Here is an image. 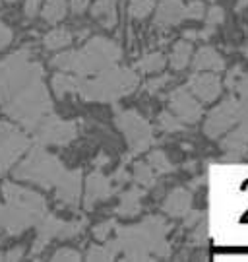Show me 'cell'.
I'll list each match as a JSON object with an SVG mask.
<instances>
[{
	"label": "cell",
	"mask_w": 248,
	"mask_h": 262,
	"mask_svg": "<svg viewBox=\"0 0 248 262\" xmlns=\"http://www.w3.org/2000/svg\"><path fill=\"white\" fill-rule=\"evenodd\" d=\"M169 103L171 109L175 113L181 121L194 124V122L200 121L202 117V105L196 99V95L188 90V88H176L169 95Z\"/></svg>",
	"instance_id": "cell-13"
},
{
	"label": "cell",
	"mask_w": 248,
	"mask_h": 262,
	"mask_svg": "<svg viewBox=\"0 0 248 262\" xmlns=\"http://www.w3.org/2000/svg\"><path fill=\"white\" fill-rule=\"evenodd\" d=\"M136 88H138V74H134L130 68L110 66L92 80H85L83 76H80L76 94L85 101L115 103L120 97L132 94Z\"/></svg>",
	"instance_id": "cell-5"
},
{
	"label": "cell",
	"mask_w": 248,
	"mask_h": 262,
	"mask_svg": "<svg viewBox=\"0 0 248 262\" xmlns=\"http://www.w3.org/2000/svg\"><path fill=\"white\" fill-rule=\"evenodd\" d=\"M155 6V0H132L130 2V16L136 19H144Z\"/></svg>",
	"instance_id": "cell-30"
},
{
	"label": "cell",
	"mask_w": 248,
	"mask_h": 262,
	"mask_svg": "<svg viewBox=\"0 0 248 262\" xmlns=\"http://www.w3.org/2000/svg\"><path fill=\"white\" fill-rule=\"evenodd\" d=\"M112 229H117V222H115V220H109V222H105V224L95 225V227H93V235H95L97 241H107L109 235L112 233Z\"/></svg>",
	"instance_id": "cell-32"
},
{
	"label": "cell",
	"mask_w": 248,
	"mask_h": 262,
	"mask_svg": "<svg viewBox=\"0 0 248 262\" xmlns=\"http://www.w3.org/2000/svg\"><path fill=\"white\" fill-rule=\"evenodd\" d=\"M29 148V138L8 122H0V173L14 165V161Z\"/></svg>",
	"instance_id": "cell-12"
},
{
	"label": "cell",
	"mask_w": 248,
	"mask_h": 262,
	"mask_svg": "<svg viewBox=\"0 0 248 262\" xmlns=\"http://www.w3.org/2000/svg\"><path fill=\"white\" fill-rule=\"evenodd\" d=\"M6 2H16V0H6Z\"/></svg>",
	"instance_id": "cell-41"
},
{
	"label": "cell",
	"mask_w": 248,
	"mask_h": 262,
	"mask_svg": "<svg viewBox=\"0 0 248 262\" xmlns=\"http://www.w3.org/2000/svg\"><path fill=\"white\" fill-rule=\"evenodd\" d=\"M190 92H192L200 101H206V103H212L221 95V90H223V84H221L219 76L215 72H210V74H198L194 72V76L188 80V85H186Z\"/></svg>",
	"instance_id": "cell-14"
},
{
	"label": "cell",
	"mask_w": 248,
	"mask_h": 262,
	"mask_svg": "<svg viewBox=\"0 0 248 262\" xmlns=\"http://www.w3.org/2000/svg\"><path fill=\"white\" fill-rule=\"evenodd\" d=\"M56 198L68 208H78L80 194H82V171H64V175L55 185Z\"/></svg>",
	"instance_id": "cell-15"
},
{
	"label": "cell",
	"mask_w": 248,
	"mask_h": 262,
	"mask_svg": "<svg viewBox=\"0 0 248 262\" xmlns=\"http://www.w3.org/2000/svg\"><path fill=\"white\" fill-rule=\"evenodd\" d=\"M192 208V194L186 188H175L163 202V212L171 217H184Z\"/></svg>",
	"instance_id": "cell-17"
},
{
	"label": "cell",
	"mask_w": 248,
	"mask_h": 262,
	"mask_svg": "<svg viewBox=\"0 0 248 262\" xmlns=\"http://www.w3.org/2000/svg\"><path fill=\"white\" fill-rule=\"evenodd\" d=\"M0 105L10 119L35 130L53 113V101L43 82V66L19 49L0 62Z\"/></svg>",
	"instance_id": "cell-1"
},
{
	"label": "cell",
	"mask_w": 248,
	"mask_h": 262,
	"mask_svg": "<svg viewBox=\"0 0 248 262\" xmlns=\"http://www.w3.org/2000/svg\"><path fill=\"white\" fill-rule=\"evenodd\" d=\"M2 258H4V256H2V254H0V260H2Z\"/></svg>",
	"instance_id": "cell-42"
},
{
	"label": "cell",
	"mask_w": 248,
	"mask_h": 262,
	"mask_svg": "<svg viewBox=\"0 0 248 262\" xmlns=\"http://www.w3.org/2000/svg\"><path fill=\"white\" fill-rule=\"evenodd\" d=\"M171 80V76H161V78H155V80H151V82H147L146 84V90L149 94H155L157 90L161 88V85H165L167 82Z\"/></svg>",
	"instance_id": "cell-34"
},
{
	"label": "cell",
	"mask_w": 248,
	"mask_h": 262,
	"mask_svg": "<svg viewBox=\"0 0 248 262\" xmlns=\"http://www.w3.org/2000/svg\"><path fill=\"white\" fill-rule=\"evenodd\" d=\"M171 225L159 215H149L142 224L117 227V239L110 243L126 260H149L151 256H169L167 233Z\"/></svg>",
	"instance_id": "cell-2"
},
{
	"label": "cell",
	"mask_w": 248,
	"mask_h": 262,
	"mask_svg": "<svg viewBox=\"0 0 248 262\" xmlns=\"http://www.w3.org/2000/svg\"><path fill=\"white\" fill-rule=\"evenodd\" d=\"M206 26L204 29L200 31H192V29H188V31H184V39L186 41H190V39H202V41H208V39L212 37L213 33L217 31V26L223 24V19H225V12L221 6H212V8L206 12Z\"/></svg>",
	"instance_id": "cell-19"
},
{
	"label": "cell",
	"mask_w": 248,
	"mask_h": 262,
	"mask_svg": "<svg viewBox=\"0 0 248 262\" xmlns=\"http://www.w3.org/2000/svg\"><path fill=\"white\" fill-rule=\"evenodd\" d=\"M159 126L163 128L165 132H178L184 128V124L181 122V119L178 117H175V115H171V113H161L159 115Z\"/></svg>",
	"instance_id": "cell-31"
},
{
	"label": "cell",
	"mask_w": 248,
	"mask_h": 262,
	"mask_svg": "<svg viewBox=\"0 0 248 262\" xmlns=\"http://www.w3.org/2000/svg\"><path fill=\"white\" fill-rule=\"evenodd\" d=\"M70 4H72V10L76 14H82L83 10L89 6V0H70Z\"/></svg>",
	"instance_id": "cell-38"
},
{
	"label": "cell",
	"mask_w": 248,
	"mask_h": 262,
	"mask_svg": "<svg viewBox=\"0 0 248 262\" xmlns=\"http://www.w3.org/2000/svg\"><path fill=\"white\" fill-rule=\"evenodd\" d=\"M122 56L120 47L107 37H93L87 41V45L78 51H68L62 55H56L51 64L60 68L62 72H74V74L87 76L99 74L110 66L119 62Z\"/></svg>",
	"instance_id": "cell-4"
},
{
	"label": "cell",
	"mask_w": 248,
	"mask_h": 262,
	"mask_svg": "<svg viewBox=\"0 0 248 262\" xmlns=\"http://www.w3.org/2000/svg\"><path fill=\"white\" fill-rule=\"evenodd\" d=\"M142 196H144V190L138 187L126 190V192L120 196V204H119V208H117V214L122 215V217H132V215L140 214V210H142L140 200H142Z\"/></svg>",
	"instance_id": "cell-21"
},
{
	"label": "cell",
	"mask_w": 248,
	"mask_h": 262,
	"mask_svg": "<svg viewBox=\"0 0 248 262\" xmlns=\"http://www.w3.org/2000/svg\"><path fill=\"white\" fill-rule=\"evenodd\" d=\"M92 16L103 28H115L117 24V0H95L92 6Z\"/></svg>",
	"instance_id": "cell-20"
},
{
	"label": "cell",
	"mask_w": 248,
	"mask_h": 262,
	"mask_svg": "<svg viewBox=\"0 0 248 262\" xmlns=\"http://www.w3.org/2000/svg\"><path fill=\"white\" fill-rule=\"evenodd\" d=\"M117 126L124 134V138L128 142L130 156H138L142 151H146L151 142H153V130L151 124L136 111H119L117 117Z\"/></svg>",
	"instance_id": "cell-7"
},
{
	"label": "cell",
	"mask_w": 248,
	"mask_h": 262,
	"mask_svg": "<svg viewBox=\"0 0 248 262\" xmlns=\"http://www.w3.org/2000/svg\"><path fill=\"white\" fill-rule=\"evenodd\" d=\"M194 64V72H223L225 70V58L212 47H200V51L196 53L192 60Z\"/></svg>",
	"instance_id": "cell-18"
},
{
	"label": "cell",
	"mask_w": 248,
	"mask_h": 262,
	"mask_svg": "<svg viewBox=\"0 0 248 262\" xmlns=\"http://www.w3.org/2000/svg\"><path fill=\"white\" fill-rule=\"evenodd\" d=\"M35 140L43 146H66L78 136V126L72 121H60L53 113L39 122L35 130Z\"/></svg>",
	"instance_id": "cell-11"
},
{
	"label": "cell",
	"mask_w": 248,
	"mask_h": 262,
	"mask_svg": "<svg viewBox=\"0 0 248 262\" xmlns=\"http://www.w3.org/2000/svg\"><path fill=\"white\" fill-rule=\"evenodd\" d=\"M66 14V0H47L45 10H43V18L51 24H56L64 18Z\"/></svg>",
	"instance_id": "cell-25"
},
{
	"label": "cell",
	"mask_w": 248,
	"mask_h": 262,
	"mask_svg": "<svg viewBox=\"0 0 248 262\" xmlns=\"http://www.w3.org/2000/svg\"><path fill=\"white\" fill-rule=\"evenodd\" d=\"M37 225H39V231H37V239L33 245V254L41 253L51 239H72L76 235H80L85 225V220L62 222L53 214H45Z\"/></svg>",
	"instance_id": "cell-9"
},
{
	"label": "cell",
	"mask_w": 248,
	"mask_h": 262,
	"mask_svg": "<svg viewBox=\"0 0 248 262\" xmlns=\"http://www.w3.org/2000/svg\"><path fill=\"white\" fill-rule=\"evenodd\" d=\"M248 4V0H239V4H237V10H242L244 6Z\"/></svg>",
	"instance_id": "cell-40"
},
{
	"label": "cell",
	"mask_w": 248,
	"mask_h": 262,
	"mask_svg": "<svg viewBox=\"0 0 248 262\" xmlns=\"http://www.w3.org/2000/svg\"><path fill=\"white\" fill-rule=\"evenodd\" d=\"M240 115H242V101H239L237 97H227L208 115L204 132L210 138H217L240 121Z\"/></svg>",
	"instance_id": "cell-10"
},
{
	"label": "cell",
	"mask_w": 248,
	"mask_h": 262,
	"mask_svg": "<svg viewBox=\"0 0 248 262\" xmlns=\"http://www.w3.org/2000/svg\"><path fill=\"white\" fill-rule=\"evenodd\" d=\"M12 41V31L8 29V26L0 19V49H4Z\"/></svg>",
	"instance_id": "cell-35"
},
{
	"label": "cell",
	"mask_w": 248,
	"mask_h": 262,
	"mask_svg": "<svg viewBox=\"0 0 248 262\" xmlns=\"http://www.w3.org/2000/svg\"><path fill=\"white\" fill-rule=\"evenodd\" d=\"M41 2H43V0H26V14H28L29 18L37 14V10H39V6H41Z\"/></svg>",
	"instance_id": "cell-37"
},
{
	"label": "cell",
	"mask_w": 248,
	"mask_h": 262,
	"mask_svg": "<svg viewBox=\"0 0 248 262\" xmlns=\"http://www.w3.org/2000/svg\"><path fill=\"white\" fill-rule=\"evenodd\" d=\"M206 6L200 0H194L190 4H183V0H161L155 12V26L171 28L184 19H204Z\"/></svg>",
	"instance_id": "cell-8"
},
{
	"label": "cell",
	"mask_w": 248,
	"mask_h": 262,
	"mask_svg": "<svg viewBox=\"0 0 248 262\" xmlns=\"http://www.w3.org/2000/svg\"><path fill=\"white\" fill-rule=\"evenodd\" d=\"M237 90H239V94L242 95V103H248V74L242 76V80H240V84L237 85Z\"/></svg>",
	"instance_id": "cell-36"
},
{
	"label": "cell",
	"mask_w": 248,
	"mask_h": 262,
	"mask_svg": "<svg viewBox=\"0 0 248 262\" xmlns=\"http://www.w3.org/2000/svg\"><path fill=\"white\" fill-rule=\"evenodd\" d=\"M2 194L6 204L0 206V227H4L10 235L21 233L24 229L37 225L47 214L45 198L29 188L4 183Z\"/></svg>",
	"instance_id": "cell-3"
},
{
	"label": "cell",
	"mask_w": 248,
	"mask_h": 262,
	"mask_svg": "<svg viewBox=\"0 0 248 262\" xmlns=\"http://www.w3.org/2000/svg\"><path fill=\"white\" fill-rule=\"evenodd\" d=\"M190 58H192V45H190V41H176L173 51H171V56H169V60H171V66L175 68V70H184L188 62H190Z\"/></svg>",
	"instance_id": "cell-22"
},
{
	"label": "cell",
	"mask_w": 248,
	"mask_h": 262,
	"mask_svg": "<svg viewBox=\"0 0 248 262\" xmlns=\"http://www.w3.org/2000/svg\"><path fill=\"white\" fill-rule=\"evenodd\" d=\"M21 256H24V249H12L4 258H6V260H19Z\"/></svg>",
	"instance_id": "cell-39"
},
{
	"label": "cell",
	"mask_w": 248,
	"mask_h": 262,
	"mask_svg": "<svg viewBox=\"0 0 248 262\" xmlns=\"http://www.w3.org/2000/svg\"><path fill=\"white\" fill-rule=\"evenodd\" d=\"M78 80H80V76L76 78V76H68V74H56L55 78H53V90H55L56 97L64 99L68 94L76 95Z\"/></svg>",
	"instance_id": "cell-23"
},
{
	"label": "cell",
	"mask_w": 248,
	"mask_h": 262,
	"mask_svg": "<svg viewBox=\"0 0 248 262\" xmlns=\"http://www.w3.org/2000/svg\"><path fill=\"white\" fill-rule=\"evenodd\" d=\"M134 179H136V183H140L142 187L146 188H151L155 185V175H153V169L149 163H136V167H134Z\"/></svg>",
	"instance_id": "cell-27"
},
{
	"label": "cell",
	"mask_w": 248,
	"mask_h": 262,
	"mask_svg": "<svg viewBox=\"0 0 248 262\" xmlns=\"http://www.w3.org/2000/svg\"><path fill=\"white\" fill-rule=\"evenodd\" d=\"M115 192V185H112V177L103 175L101 171H93L87 177V188H85V208L92 210L97 202L107 200Z\"/></svg>",
	"instance_id": "cell-16"
},
{
	"label": "cell",
	"mask_w": 248,
	"mask_h": 262,
	"mask_svg": "<svg viewBox=\"0 0 248 262\" xmlns=\"http://www.w3.org/2000/svg\"><path fill=\"white\" fill-rule=\"evenodd\" d=\"M64 171V165L58 158L45 151L43 148H33L29 151L28 158L16 167L14 177L19 179V181L35 183L39 187L51 188L60 181Z\"/></svg>",
	"instance_id": "cell-6"
},
{
	"label": "cell",
	"mask_w": 248,
	"mask_h": 262,
	"mask_svg": "<svg viewBox=\"0 0 248 262\" xmlns=\"http://www.w3.org/2000/svg\"><path fill=\"white\" fill-rule=\"evenodd\" d=\"M163 66H165V56L161 53H151V55L140 58L136 68L142 70V72H147V74H153V72H159Z\"/></svg>",
	"instance_id": "cell-26"
},
{
	"label": "cell",
	"mask_w": 248,
	"mask_h": 262,
	"mask_svg": "<svg viewBox=\"0 0 248 262\" xmlns=\"http://www.w3.org/2000/svg\"><path fill=\"white\" fill-rule=\"evenodd\" d=\"M117 249L112 247L110 241H107V245H97V247H92L89 253H87V258L89 260H112L117 256Z\"/></svg>",
	"instance_id": "cell-28"
},
{
	"label": "cell",
	"mask_w": 248,
	"mask_h": 262,
	"mask_svg": "<svg viewBox=\"0 0 248 262\" xmlns=\"http://www.w3.org/2000/svg\"><path fill=\"white\" fill-rule=\"evenodd\" d=\"M47 49H60L66 47L68 43H72V33L68 29H53L51 33H47L43 39Z\"/></svg>",
	"instance_id": "cell-24"
},
{
	"label": "cell",
	"mask_w": 248,
	"mask_h": 262,
	"mask_svg": "<svg viewBox=\"0 0 248 262\" xmlns=\"http://www.w3.org/2000/svg\"><path fill=\"white\" fill-rule=\"evenodd\" d=\"M82 258V254L78 253V251H74V249H60V251H56L53 254V260L60 262V260H80Z\"/></svg>",
	"instance_id": "cell-33"
},
{
	"label": "cell",
	"mask_w": 248,
	"mask_h": 262,
	"mask_svg": "<svg viewBox=\"0 0 248 262\" xmlns=\"http://www.w3.org/2000/svg\"><path fill=\"white\" fill-rule=\"evenodd\" d=\"M147 163L151 165V169L155 171V173H169V171H173V165H171V161L167 159V156L163 151H151L149 154V158H147Z\"/></svg>",
	"instance_id": "cell-29"
}]
</instances>
